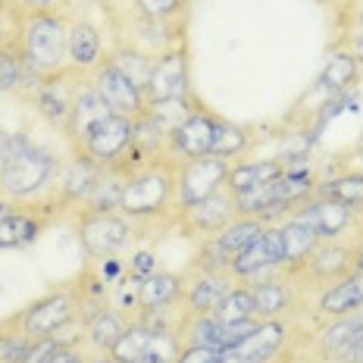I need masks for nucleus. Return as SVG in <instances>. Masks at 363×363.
<instances>
[{"label": "nucleus", "mask_w": 363, "mask_h": 363, "mask_svg": "<svg viewBox=\"0 0 363 363\" xmlns=\"http://www.w3.org/2000/svg\"><path fill=\"white\" fill-rule=\"evenodd\" d=\"M119 213L132 225L166 223L176 213V157H157L125 179Z\"/></svg>", "instance_id": "nucleus-1"}, {"label": "nucleus", "mask_w": 363, "mask_h": 363, "mask_svg": "<svg viewBox=\"0 0 363 363\" xmlns=\"http://www.w3.org/2000/svg\"><path fill=\"white\" fill-rule=\"evenodd\" d=\"M16 41L26 57V66L38 82L41 75L60 72L69 66V19L57 10L22 13Z\"/></svg>", "instance_id": "nucleus-2"}, {"label": "nucleus", "mask_w": 363, "mask_h": 363, "mask_svg": "<svg viewBox=\"0 0 363 363\" xmlns=\"http://www.w3.org/2000/svg\"><path fill=\"white\" fill-rule=\"evenodd\" d=\"M60 172V160L28 135L13 132L0 157V191L10 201H26L41 194Z\"/></svg>", "instance_id": "nucleus-3"}, {"label": "nucleus", "mask_w": 363, "mask_h": 363, "mask_svg": "<svg viewBox=\"0 0 363 363\" xmlns=\"http://www.w3.org/2000/svg\"><path fill=\"white\" fill-rule=\"evenodd\" d=\"M16 326L28 338H57L63 329L79 323V298H75L72 282L50 289L48 294L35 298L28 307H22L16 316Z\"/></svg>", "instance_id": "nucleus-4"}, {"label": "nucleus", "mask_w": 363, "mask_h": 363, "mask_svg": "<svg viewBox=\"0 0 363 363\" xmlns=\"http://www.w3.org/2000/svg\"><path fill=\"white\" fill-rule=\"evenodd\" d=\"M75 238L88 260H104V257L123 254L135 238V225L119 213H91V210H75Z\"/></svg>", "instance_id": "nucleus-5"}, {"label": "nucleus", "mask_w": 363, "mask_h": 363, "mask_svg": "<svg viewBox=\"0 0 363 363\" xmlns=\"http://www.w3.org/2000/svg\"><path fill=\"white\" fill-rule=\"evenodd\" d=\"M85 82H88V75H82V72H75L72 66H66V69H60V72L41 75V79L26 91V97L32 101L35 113L44 119V123L63 132L66 119H69V107H72L75 94H79V88L85 85Z\"/></svg>", "instance_id": "nucleus-6"}, {"label": "nucleus", "mask_w": 363, "mask_h": 363, "mask_svg": "<svg viewBox=\"0 0 363 363\" xmlns=\"http://www.w3.org/2000/svg\"><path fill=\"white\" fill-rule=\"evenodd\" d=\"M232 219H238V207H235V194L225 191V188L198 203L176 207V213H172V223L179 225L182 235L198 238V241L219 235Z\"/></svg>", "instance_id": "nucleus-7"}, {"label": "nucleus", "mask_w": 363, "mask_h": 363, "mask_svg": "<svg viewBox=\"0 0 363 363\" xmlns=\"http://www.w3.org/2000/svg\"><path fill=\"white\" fill-rule=\"evenodd\" d=\"M225 176H229V160H219V157L176 160V207H188L223 191Z\"/></svg>", "instance_id": "nucleus-8"}, {"label": "nucleus", "mask_w": 363, "mask_h": 363, "mask_svg": "<svg viewBox=\"0 0 363 363\" xmlns=\"http://www.w3.org/2000/svg\"><path fill=\"white\" fill-rule=\"evenodd\" d=\"M291 342L289 320H260L241 342L223 351L225 363H279Z\"/></svg>", "instance_id": "nucleus-9"}, {"label": "nucleus", "mask_w": 363, "mask_h": 363, "mask_svg": "<svg viewBox=\"0 0 363 363\" xmlns=\"http://www.w3.org/2000/svg\"><path fill=\"white\" fill-rule=\"evenodd\" d=\"M145 97H147V104L191 97V60H188L185 41L163 50V54L157 57L154 69H150V79L145 85Z\"/></svg>", "instance_id": "nucleus-10"}, {"label": "nucleus", "mask_w": 363, "mask_h": 363, "mask_svg": "<svg viewBox=\"0 0 363 363\" xmlns=\"http://www.w3.org/2000/svg\"><path fill=\"white\" fill-rule=\"evenodd\" d=\"M91 85L101 91V97L107 101L110 113L116 116H125V119H135L147 110V97H145V88L135 85L128 75L119 69L116 63L107 57L94 72H91Z\"/></svg>", "instance_id": "nucleus-11"}, {"label": "nucleus", "mask_w": 363, "mask_h": 363, "mask_svg": "<svg viewBox=\"0 0 363 363\" xmlns=\"http://www.w3.org/2000/svg\"><path fill=\"white\" fill-rule=\"evenodd\" d=\"M219 125H223V116L207 107L194 110L185 123H179L169 132V157L176 160H194V157H210L216 145Z\"/></svg>", "instance_id": "nucleus-12"}, {"label": "nucleus", "mask_w": 363, "mask_h": 363, "mask_svg": "<svg viewBox=\"0 0 363 363\" xmlns=\"http://www.w3.org/2000/svg\"><path fill=\"white\" fill-rule=\"evenodd\" d=\"M128 147H132V119L110 113L107 119H101V123L91 128V135L72 154L88 157L97 166H116L128 154Z\"/></svg>", "instance_id": "nucleus-13"}, {"label": "nucleus", "mask_w": 363, "mask_h": 363, "mask_svg": "<svg viewBox=\"0 0 363 363\" xmlns=\"http://www.w3.org/2000/svg\"><path fill=\"white\" fill-rule=\"evenodd\" d=\"M289 219H298V223L310 225V229L320 235V241H335L357 223V210L345 207V203H338V201L320 198V194H310L307 201H301L298 207L291 210Z\"/></svg>", "instance_id": "nucleus-14"}, {"label": "nucleus", "mask_w": 363, "mask_h": 363, "mask_svg": "<svg viewBox=\"0 0 363 363\" xmlns=\"http://www.w3.org/2000/svg\"><path fill=\"white\" fill-rule=\"evenodd\" d=\"M282 267H285L282 232H279V225H269L251 247H245V251L232 260L229 276L235 279V282H245V279H260V276H267V272H276Z\"/></svg>", "instance_id": "nucleus-15"}, {"label": "nucleus", "mask_w": 363, "mask_h": 363, "mask_svg": "<svg viewBox=\"0 0 363 363\" xmlns=\"http://www.w3.org/2000/svg\"><path fill=\"white\" fill-rule=\"evenodd\" d=\"M347 272H354V241L335 238V241H320L298 276H304L307 282L326 289V285L345 279Z\"/></svg>", "instance_id": "nucleus-16"}, {"label": "nucleus", "mask_w": 363, "mask_h": 363, "mask_svg": "<svg viewBox=\"0 0 363 363\" xmlns=\"http://www.w3.org/2000/svg\"><path fill=\"white\" fill-rule=\"evenodd\" d=\"M101 172H104V166H97L94 160H88V157H82V154H72L69 160L60 166V172H57L54 203H60V210L82 207L88 194L94 191Z\"/></svg>", "instance_id": "nucleus-17"}, {"label": "nucleus", "mask_w": 363, "mask_h": 363, "mask_svg": "<svg viewBox=\"0 0 363 363\" xmlns=\"http://www.w3.org/2000/svg\"><path fill=\"white\" fill-rule=\"evenodd\" d=\"M107 116H110L107 101L101 97V91L91 85V75H88V82L79 88V94H75V101L69 107V119H66V125H63V138L69 141L72 150H79L82 141L91 135V128Z\"/></svg>", "instance_id": "nucleus-18"}, {"label": "nucleus", "mask_w": 363, "mask_h": 363, "mask_svg": "<svg viewBox=\"0 0 363 363\" xmlns=\"http://www.w3.org/2000/svg\"><path fill=\"white\" fill-rule=\"evenodd\" d=\"M235 279L229 272H207V269H194L191 276H185V298L182 307L191 316H213L219 301L225 298V291L232 289Z\"/></svg>", "instance_id": "nucleus-19"}, {"label": "nucleus", "mask_w": 363, "mask_h": 363, "mask_svg": "<svg viewBox=\"0 0 363 363\" xmlns=\"http://www.w3.org/2000/svg\"><path fill=\"white\" fill-rule=\"evenodd\" d=\"M360 332H363V310L345 316H329L313 335V357L320 363H335Z\"/></svg>", "instance_id": "nucleus-20"}, {"label": "nucleus", "mask_w": 363, "mask_h": 363, "mask_svg": "<svg viewBox=\"0 0 363 363\" xmlns=\"http://www.w3.org/2000/svg\"><path fill=\"white\" fill-rule=\"evenodd\" d=\"M254 291V304H257V320H285L294 310V282H289L285 276H260L254 282H247Z\"/></svg>", "instance_id": "nucleus-21"}, {"label": "nucleus", "mask_w": 363, "mask_h": 363, "mask_svg": "<svg viewBox=\"0 0 363 363\" xmlns=\"http://www.w3.org/2000/svg\"><path fill=\"white\" fill-rule=\"evenodd\" d=\"M104 38L91 19L69 22V66L82 75H91L104 63Z\"/></svg>", "instance_id": "nucleus-22"}, {"label": "nucleus", "mask_w": 363, "mask_h": 363, "mask_svg": "<svg viewBox=\"0 0 363 363\" xmlns=\"http://www.w3.org/2000/svg\"><path fill=\"white\" fill-rule=\"evenodd\" d=\"M363 310V272H347L345 279L326 285L320 291V301H316V313L323 320L329 316H345V313H357Z\"/></svg>", "instance_id": "nucleus-23"}, {"label": "nucleus", "mask_w": 363, "mask_h": 363, "mask_svg": "<svg viewBox=\"0 0 363 363\" xmlns=\"http://www.w3.org/2000/svg\"><path fill=\"white\" fill-rule=\"evenodd\" d=\"M185 298V276L169 269H157L138 285V310H166L179 307Z\"/></svg>", "instance_id": "nucleus-24"}, {"label": "nucleus", "mask_w": 363, "mask_h": 363, "mask_svg": "<svg viewBox=\"0 0 363 363\" xmlns=\"http://www.w3.org/2000/svg\"><path fill=\"white\" fill-rule=\"evenodd\" d=\"M279 232H282V247H285L282 272L298 276V272L304 269L307 257L316 251V245H320V235H316L310 225L298 223V219H285V223H279Z\"/></svg>", "instance_id": "nucleus-25"}, {"label": "nucleus", "mask_w": 363, "mask_h": 363, "mask_svg": "<svg viewBox=\"0 0 363 363\" xmlns=\"http://www.w3.org/2000/svg\"><path fill=\"white\" fill-rule=\"evenodd\" d=\"M128 323H132V316H125L123 310L104 307V310H97L94 316H88V320L82 323V338H85L94 351L107 354L110 347L119 342V335L125 332Z\"/></svg>", "instance_id": "nucleus-26"}, {"label": "nucleus", "mask_w": 363, "mask_h": 363, "mask_svg": "<svg viewBox=\"0 0 363 363\" xmlns=\"http://www.w3.org/2000/svg\"><path fill=\"white\" fill-rule=\"evenodd\" d=\"M285 169L282 160H235L229 163V176H225V191L245 194L254 188L267 185V182L279 179Z\"/></svg>", "instance_id": "nucleus-27"}, {"label": "nucleus", "mask_w": 363, "mask_h": 363, "mask_svg": "<svg viewBox=\"0 0 363 363\" xmlns=\"http://www.w3.org/2000/svg\"><path fill=\"white\" fill-rule=\"evenodd\" d=\"M35 85L16 35L0 41V94H26Z\"/></svg>", "instance_id": "nucleus-28"}, {"label": "nucleus", "mask_w": 363, "mask_h": 363, "mask_svg": "<svg viewBox=\"0 0 363 363\" xmlns=\"http://www.w3.org/2000/svg\"><path fill=\"white\" fill-rule=\"evenodd\" d=\"M48 219H44L38 210H13L10 216L0 219V251H16V247H28L35 245L38 235L44 232Z\"/></svg>", "instance_id": "nucleus-29"}, {"label": "nucleus", "mask_w": 363, "mask_h": 363, "mask_svg": "<svg viewBox=\"0 0 363 363\" xmlns=\"http://www.w3.org/2000/svg\"><path fill=\"white\" fill-rule=\"evenodd\" d=\"M125 179H128V172H123L119 166H104L94 191L88 194L79 210H91V213H116L119 198H123V188H125Z\"/></svg>", "instance_id": "nucleus-30"}, {"label": "nucleus", "mask_w": 363, "mask_h": 363, "mask_svg": "<svg viewBox=\"0 0 363 363\" xmlns=\"http://www.w3.org/2000/svg\"><path fill=\"white\" fill-rule=\"evenodd\" d=\"M179 342L182 347H213V351H223V323L216 316H191L185 313L179 323Z\"/></svg>", "instance_id": "nucleus-31"}, {"label": "nucleus", "mask_w": 363, "mask_h": 363, "mask_svg": "<svg viewBox=\"0 0 363 363\" xmlns=\"http://www.w3.org/2000/svg\"><path fill=\"white\" fill-rule=\"evenodd\" d=\"M320 198H329V201H338L351 210H363V169H354V172H342V176H332V179H323L316 182V191Z\"/></svg>", "instance_id": "nucleus-32"}, {"label": "nucleus", "mask_w": 363, "mask_h": 363, "mask_svg": "<svg viewBox=\"0 0 363 363\" xmlns=\"http://www.w3.org/2000/svg\"><path fill=\"white\" fill-rule=\"evenodd\" d=\"M357 79H360V60L351 50H335V54H329L326 66L320 72V88L332 91V94H342Z\"/></svg>", "instance_id": "nucleus-33"}, {"label": "nucleus", "mask_w": 363, "mask_h": 363, "mask_svg": "<svg viewBox=\"0 0 363 363\" xmlns=\"http://www.w3.org/2000/svg\"><path fill=\"white\" fill-rule=\"evenodd\" d=\"M154 332L157 329H150V326H145V323L132 320L125 326L123 335H119V342L107 351V360L110 363H141V357H145V351L150 345V338H154Z\"/></svg>", "instance_id": "nucleus-34"}, {"label": "nucleus", "mask_w": 363, "mask_h": 363, "mask_svg": "<svg viewBox=\"0 0 363 363\" xmlns=\"http://www.w3.org/2000/svg\"><path fill=\"white\" fill-rule=\"evenodd\" d=\"M107 57L128 75V79L135 82V85H141V88L147 85L150 69H154V63H157V57H154V54H147V50L135 48V44H125V41H119Z\"/></svg>", "instance_id": "nucleus-35"}, {"label": "nucleus", "mask_w": 363, "mask_h": 363, "mask_svg": "<svg viewBox=\"0 0 363 363\" xmlns=\"http://www.w3.org/2000/svg\"><path fill=\"white\" fill-rule=\"evenodd\" d=\"M216 320L219 323H241V320H257V304H254V291L247 282H232V289L225 291V298L216 307Z\"/></svg>", "instance_id": "nucleus-36"}, {"label": "nucleus", "mask_w": 363, "mask_h": 363, "mask_svg": "<svg viewBox=\"0 0 363 363\" xmlns=\"http://www.w3.org/2000/svg\"><path fill=\"white\" fill-rule=\"evenodd\" d=\"M247 147H251V135H247V128L229 123V119H223L219 135H216V145H213V154L210 157H219V160L235 163V160H241V154H247Z\"/></svg>", "instance_id": "nucleus-37"}, {"label": "nucleus", "mask_w": 363, "mask_h": 363, "mask_svg": "<svg viewBox=\"0 0 363 363\" xmlns=\"http://www.w3.org/2000/svg\"><path fill=\"white\" fill-rule=\"evenodd\" d=\"M194 110H201V101L198 97H179V101H157V104H147V113L160 123L166 132H172L179 123H185Z\"/></svg>", "instance_id": "nucleus-38"}, {"label": "nucleus", "mask_w": 363, "mask_h": 363, "mask_svg": "<svg viewBox=\"0 0 363 363\" xmlns=\"http://www.w3.org/2000/svg\"><path fill=\"white\" fill-rule=\"evenodd\" d=\"M28 345H32V338L16 326V320L0 323V363H22Z\"/></svg>", "instance_id": "nucleus-39"}, {"label": "nucleus", "mask_w": 363, "mask_h": 363, "mask_svg": "<svg viewBox=\"0 0 363 363\" xmlns=\"http://www.w3.org/2000/svg\"><path fill=\"white\" fill-rule=\"evenodd\" d=\"M188 0H132V10L150 22H179Z\"/></svg>", "instance_id": "nucleus-40"}, {"label": "nucleus", "mask_w": 363, "mask_h": 363, "mask_svg": "<svg viewBox=\"0 0 363 363\" xmlns=\"http://www.w3.org/2000/svg\"><path fill=\"white\" fill-rule=\"evenodd\" d=\"M179 351H182V342H179V332L172 329H163V332H154L150 338L145 357L141 363H176L179 360Z\"/></svg>", "instance_id": "nucleus-41"}, {"label": "nucleus", "mask_w": 363, "mask_h": 363, "mask_svg": "<svg viewBox=\"0 0 363 363\" xmlns=\"http://www.w3.org/2000/svg\"><path fill=\"white\" fill-rule=\"evenodd\" d=\"M157 269L160 267H157V254L154 251H138V254H132V260L125 263V272L132 279H138V282L141 279H147L150 272H157Z\"/></svg>", "instance_id": "nucleus-42"}, {"label": "nucleus", "mask_w": 363, "mask_h": 363, "mask_svg": "<svg viewBox=\"0 0 363 363\" xmlns=\"http://www.w3.org/2000/svg\"><path fill=\"white\" fill-rule=\"evenodd\" d=\"M176 363H225L223 351H213V347H182Z\"/></svg>", "instance_id": "nucleus-43"}, {"label": "nucleus", "mask_w": 363, "mask_h": 363, "mask_svg": "<svg viewBox=\"0 0 363 363\" xmlns=\"http://www.w3.org/2000/svg\"><path fill=\"white\" fill-rule=\"evenodd\" d=\"M48 363H88V357L79 345H60Z\"/></svg>", "instance_id": "nucleus-44"}, {"label": "nucleus", "mask_w": 363, "mask_h": 363, "mask_svg": "<svg viewBox=\"0 0 363 363\" xmlns=\"http://www.w3.org/2000/svg\"><path fill=\"white\" fill-rule=\"evenodd\" d=\"M335 363H363V332H360L357 338H354L351 345H347V351H345Z\"/></svg>", "instance_id": "nucleus-45"}, {"label": "nucleus", "mask_w": 363, "mask_h": 363, "mask_svg": "<svg viewBox=\"0 0 363 363\" xmlns=\"http://www.w3.org/2000/svg\"><path fill=\"white\" fill-rule=\"evenodd\" d=\"M351 54L357 60L363 54V4L357 6V13H354V50H351Z\"/></svg>", "instance_id": "nucleus-46"}, {"label": "nucleus", "mask_w": 363, "mask_h": 363, "mask_svg": "<svg viewBox=\"0 0 363 363\" xmlns=\"http://www.w3.org/2000/svg\"><path fill=\"white\" fill-rule=\"evenodd\" d=\"M19 6H26V13L28 10H57L60 13V6L66 4V0H16Z\"/></svg>", "instance_id": "nucleus-47"}, {"label": "nucleus", "mask_w": 363, "mask_h": 363, "mask_svg": "<svg viewBox=\"0 0 363 363\" xmlns=\"http://www.w3.org/2000/svg\"><path fill=\"white\" fill-rule=\"evenodd\" d=\"M354 269L363 272V232L354 238Z\"/></svg>", "instance_id": "nucleus-48"}, {"label": "nucleus", "mask_w": 363, "mask_h": 363, "mask_svg": "<svg viewBox=\"0 0 363 363\" xmlns=\"http://www.w3.org/2000/svg\"><path fill=\"white\" fill-rule=\"evenodd\" d=\"M6 138H10V132H4V125H0V157H4V147H6Z\"/></svg>", "instance_id": "nucleus-49"}, {"label": "nucleus", "mask_w": 363, "mask_h": 363, "mask_svg": "<svg viewBox=\"0 0 363 363\" xmlns=\"http://www.w3.org/2000/svg\"><path fill=\"white\" fill-rule=\"evenodd\" d=\"M304 363H320V360H316V357H310V360H304Z\"/></svg>", "instance_id": "nucleus-50"}, {"label": "nucleus", "mask_w": 363, "mask_h": 363, "mask_svg": "<svg viewBox=\"0 0 363 363\" xmlns=\"http://www.w3.org/2000/svg\"><path fill=\"white\" fill-rule=\"evenodd\" d=\"M0 201H4V191H0Z\"/></svg>", "instance_id": "nucleus-51"}]
</instances>
